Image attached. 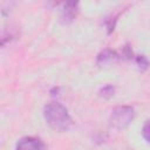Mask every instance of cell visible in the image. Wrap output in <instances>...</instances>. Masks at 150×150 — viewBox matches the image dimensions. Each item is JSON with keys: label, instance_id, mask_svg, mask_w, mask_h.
<instances>
[{"label": "cell", "instance_id": "obj_1", "mask_svg": "<svg viewBox=\"0 0 150 150\" xmlns=\"http://www.w3.org/2000/svg\"><path fill=\"white\" fill-rule=\"evenodd\" d=\"M43 116L48 125L55 131H66L71 125V118L68 110L60 103H49L43 109Z\"/></svg>", "mask_w": 150, "mask_h": 150}, {"label": "cell", "instance_id": "obj_2", "mask_svg": "<svg viewBox=\"0 0 150 150\" xmlns=\"http://www.w3.org/2000/svg\"><path fill=\"white\" fill-rule=\"evenodd\" d=\"M134 116L135 112L131 107H127V105L116 107L110 115V120H109L110 125L114 129L122 130L130 124V122L134 120Z\"/></svg>", "mask_w": 150, "mask_h": 150}, {"label": "cell", "instance_id": "obj_3", "mask_svg": "<svg viewBox=\"0 0 150 150\" xmlns=\"http://www.w3.org/2000/svg\"><path fill=\"white\" fill-rule=\"evenodd\" d=\"M15 150H42V144L35 137H23L18 142Z\"/></svg>", "mask_w": 150, "mask_h": 150}, {"label": "cell", "instance_id": "obj_4", "mask_svg": "<svg viewBox=\"0 0 150 150\" xmlns=\"http://www.w3.org/2000/svg\"><path fill=\"white\" fill-rule=\"evenodd\" d=\"M76 12H77V4L76 2H66L62 11H61L62 21L66 23L73 21L76 16Z\"/></svg>", "mask_w": 150, "mask_h": 150}, {"label": "cell", "instance_id": "obj_5", "mask_svg": "<svg viewBox=\"0 0 150 150\" xmlns=\"http://www.w3.org/2000/svg\"><path fill=\"white\" fill-rule=\"evenodd\" d=\"M116 59V54L111 50H104L100 56H98V61L102 60V62H100V64L102 66H107L111 62H114V60Z\"/></svg>", "mask_w": 150, "mask_h": 150}, {"label": "cell", "instance_id": "obj_6", "mask_svg": "<svg viewBox=\"0 0 150 150\" xmlns=\"http://www.w3.org/2000/svg\"><path fill=\"white\" fill-rule=\"evenodd\" d=\"M142 134H143V137L150 143V121H146L145 124L143 125Z\"/></svg>", "mask_w": 150, "mask_h": 150}]
</instances>
